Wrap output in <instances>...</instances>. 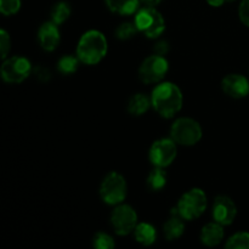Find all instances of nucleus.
Here are the masks:
<instances>
[{"label": "nucleus", "instance_id": "6e6552de", "mask_svg": "<svg viewBox=\"0 0 249 249\" xmlns=\"http://www.w3.org/2000/svg\"><path fill=\"white\" fill-rule=\"evenodd\" d=\"M1 78L10 84H18L26 80L32 73V65L29 60L22 56H14L6 58L1 65Z\"/></svg>", "mask_w": 249, "mask_h": 249}, {"label": "nucleus", "instance_id": "2eb2a0df", "mask_svg": "<svg viewBox=\"0 0 249 249\" xmlns=\"http://www.w3.org/2000/svg\"><path fill=\"white\" fill-rule=\"evenodd\" d=\"M184 219L174 211L172 209V216H170L169 220L164 224V235L167 237L168 241H174L178 240L182 236L185 231V224H184Z\"/></svg>", "mask_w": 249, "mask_h": 249}, {"label": "nucleus", "instance_id": "393cba45", "mask_svg": "<svg viewBox=\"0 0 249 249\" xmlns=\"http://www.w3.org/2000/svg\"><path fill=\"white\" fill-rule=\"evenodd\" d=\"M21 9V0H0V12L5 16L15 15Z\"/></svg>", "mask_w": 249, "mask_h": 249}, {"label": "nucleus", "instance_id": "6ab92c4d", "mask_svg": "<svg viewBox=\"0 0 249 249\" xmlns=\"http://www.w3.org/2000/svg\"><path fill=\"white\" fill-rule=\"evenodd\" d=\"M146 182H147V186L151 191H160L167 185V173L164 172L163 168L155 167V169L148 174Z\"/></svg>", "mask_w": 249, "mask_h": 249}, {"label": "nucleus", "instance_id": "a211bd4d", "mask_svg": "<svg viewBox=\"0 0 249 249\" xmlns=\"http://www.w3.org/2000/svg\"><path fill=\"white\" fill-rule=\"evenodd\" d=\"M150 106H152L150 97L140 92L130 97L128 102V112L133 116H142L148 111Z\"/></svg>", "mask_w": 249, "mask_h": 249}, {"label": "nucleus", "instance_id": "f8f14e48", "mask_svg": "<svg viewBox=\"0 0 249 249\" xmlns=\"http://www.w3.org/2000/svg\"><path fill=\"white\" fill-rule=\"evenodd\" d=\"M221 88L228 96L242 99L249 94V82L242 74H228L221 82Z\"/></svg>", "mask_w": 249, "mask_h": 249}, {"label": "nucleus", "instance_id": "bb28decb", "mask_svg": "<svg viewBox=\"0 0 249 249\" xmlns=\"http://www.w3.org/2000/svg\"><path fill=\"white\" fill-rule=\"evenodd\" d=\"M238 16L241 22L249 27V0H242L238 9Z\"/></svg>", "mask_w": 249, "mask_h": 249}, {"label": "nucleus", "instance_id": "c756f323", "mask_svg": "<svg viewBox=\"0 0 249 249\" xmlns=\"http://www.w3.org/2000/svg\"><path fill=\"white\" fill-rule=\"evenodd\" d=\"M142 4H145L146 6H150V7H156L157 5H160L163 0H140Z\"/></svg>", "mask_w": 249, "mask_h": 249}, {"label": "nucleus", "instance_id": "4468645a", "mask_svg": "<svg viewBox=\"0 0 249 249\" xmlns=\"http://www.w3.org/2000/svg\"><path fill=\"white\" fill-rule=\"evenodd\" d=\"M224 235L225 233H224V229L221 224L216 223V221L209 223L202 229L201 242L204 246H208V247H215L223 241Z\"/></svg>", "mask_w": 249, "mask_h": 249}, {"label": "nucleus", "instance_id": "412c9836", "mask_svg": "<svg viewBox=\"0 0 249 249\" xmlns=\"http://www.w3.org/2000/svg\"><path fill=\"white\" fill-rule=\"evenodd\" d=\"M71 16V6L65 1H60L51 9V21L60 26Z\"/></svg>", "mask_w": 249, "mask_h": 249}, {"label": "nucleus", "instance_id": "39448f33", "mask_svg": "<svg viewBox=\"0 0 249 249\" xmlns=\"http://www.w3.org/2000/svg\"><path fill=\"white\" fill-rule=\"evenodd\" d=\"M126 194H128L126 181L123 175H121L119 173H109L102 180L101 186H100V196L106 204L118 206V204L123 203Z\"/></svg>", "mask_w": 249, "mask_h": 249}, {"label": "nucleus", "instance_id": "7ed1b4c3", "mask_svg": "<svg viewBox=\"0 0 249 249\" xmlns=\"http://www.w3.org/2000/svg\"><path fill=\"white\" fill-rule=\"evenodd\" d=\"M134 23L138 27V31L147 38L155 39L165 31V21L160 12L156 7L145 6L138 10Z\"/></svg>", "mask_w": 249, "mask_h": 249}, {"label": "nucleus", "instance_id": "2f4dec72", "mask_svg": "<svg viewBox=\"0 0 249 249\" xmlns=\"http://www.w3.org/2000/svg\"><path fill=\"white\" fill-rule=\"evenodd\" d=\"M226 1H233V0H226Z\"/></svg>", "mask_w": 249, "mask_h": 249}, {"label": "nucleus", "instance_id": "f257e3e1", "mask_svg": "<svg viewBox=\"0 0 249 249\" xmlns=\"http://www.w3.org/2000/svg\"><path fill=\"white\" fill-rule=\"evenodd\" d=\"M151 102L160 116L163 118H173L182 107L181 90L174 83H160L153 89Z\"/></svg>", "mask_w": 249, "mask_h": 249}, {"label": "nucleus", "instance_id": "cd10ccee", "mask_svg": "<svg viewBox=\"0 0 249 249\" xmlns=\"http://www.w3.org/2000/svg\"><path fill=\"white\" fill-rule=\"evenodd\" d=\"M33 74L36 75V78L40 82H48L51 78V72L50 70H48L44 66H36L33 70Z\"/></svg>", "mask_w": 249, "mask_h": 249}, {"label": "nucleus", "instance_id": "5701e85b", "mask_svg": "<svg viewBox=\"0 0 249 249\" xmlns=\"http://www.w3.org/2000/svg\"><path fill=\"white\" fill-rule=\"evenodd\" d=\"M92 245L96 249H113L116 243H114L113 237L106 232H97L95 233Z\"/></svg>", "mask_w": 249, "mask_h": 249}, {"label": "nucleus", "instance_id": "0eeeda50", "mask_svg": "<svg viewBox=\"0 0 249 249\" xmlns=\"http://www.w3.org/2000/svg\"><path fill=\"white\" fill-rule=\"evenodd\" d=\"M168 70H169V63L164 56L155 53L142 61L139 68V78L145 84L158 83L165 77Z\"/></svg>", "mask_w": 249, "mask_h": 249}, {"label": "nucleus", "instance_id": "f3484780", "mask_svg": "<svg viewBox=\"0 0 249 249\" xmlns=\"http://www.w3.org/2000/svg\"><path fill=\"white\" fill-rule=\"evenodd\" d=\"M134 237L140 245L151 246L157 240V231L151 224L140 223L134 230Z\"/></svg>", "mask_w": 249, "mask_h": 249}, {"label": "nucleus", "instance_id": "ddd939ff", "mask_svg": "<svg viewBox=\"0 0 249 249\" xmlns=\"http://www.w3.org/2000/svg\"><path fill=\"white\" fill-rule=\"evenodd\" d=\"M38 39L40 46L46 51H53L57 48L60 43V31L57 28V24L51 22H45L43 26L39 28Z\"/></svg>", "mask_w": 249, "mask_h": 249}, {"label": "nucleus", "instance_id": "1a4fd4ad", "mask_svg": "<svg viewBox=\"0 0 249 249\" xmlns=\"http://www.w3.org/2000/svg\"><path fill=\"white\" fill-rule=\"evenodd\" d=\"M111 224L119 236L134 232L138 225V214L128 204H118L111 214Z\"/></svg>", "mask_w": 249, "mask_h": 249}, {"label": "nucleus", "instance_id": "9b49d317", "mask_svg": "<svg viewBox=\"0 0 249 249\" xmlns=\"http://www.w3.org/2000/svg\"><path fill=\"white\" fill-rule=\"evenodd\" d=\"M212 211H213L212 214H213L214 221L221 224L223 226L231 225L237 215V207L235 202L230 197L224 196V195L215 197Z\"/></svg>", "mask_w": 249, "mask_h": 249}, {"label": "nucleus", "instance_id": "dca6fc26", "mask_svg": "<svg viewBox=\"0 0 249 249\" xmlns=\"http://www.w3.org/2000/svg\"><path fill=\"white\" fill-rule=\"evenodd\" d=\"M105 2L107 7L114 14L128 16L138 11L140 0H105Z\"/></svg>", "mask_w": 249, "mask_h": 249}, {"label": "nucleus", "instance_id": "4be33fe9", "mask_svg": "<svg viewBox=\"0 0 249 249\" xmlns=\"http://www.w3.org/2000/svg\"><path fill=\"white\" fill-rule=\"evenodd\" d=\"M225 248L228 249H249V233L237 232L231 236L226 242Z\"/></svg>", "mask_w": 249, "mask_h": 249}, {"label": "nucleus", "instance_id": "c85d7f7f", "mask_svg": "<svg viewBox=\"0 0 249 249\" xmlns=\"http://www.w3.org/2000/svg\"><path fill=\"white\" fill-rule=\"evenodd\" d=\"M169 49H170V46H169V43H168V41L160 40L155 45L153 50H155V53H157V55L164 56L169 53Z\"/></svg>", "mask_w": 249, "mask_h": 249}, {"label": "nucleus", "instance_id": "b1692460", "mask_svg": "<svg viewBox=\"0 0 249 249\" xmlns=\"http://www.w3.org/2000/svg\"><path fill=\"white\" fill-rule=\"evenodd\" d=\"M138 31V27L135 23H130V22H124L122 23L118 28L116 29V36L121 40H129V39L133 38L136 34Z\"/></svg>", "mask_w": 249, "mask_h": 249}, {"label": "nucleus", "instance_id": "9d476101", "mask_svg": "<svg viewBox=\"0 0 249 249\" xmlns=\"http://www.w3.org/2000/svg\"><path fill=\"white\" fill-rule=\"evenodd\" d=\"M151 163L155 167L165 168L174 162L177 157V142L170 139H160L152 143L148 152Z\"/></svg>", "mask_w": 249, "mask_h": 249}, {"label": "nucleus", "instance_id": "f03ea898", "mask_svg": "<svg viewBox=\"0 0 249 249\" xmlns=\"http://www.w3.org/2000/svg\"><path fill=\"white\" fill-rule=\"evenodd\" d=\"M107 40L99 31H88L79 39L77 56L85 65H96L107 53Z\"/></svg>", "mask_w": 249, "mask_h": 249}, {"label": "nucleus", "instance_id": "423d86ee", "mask_svg": "<svg viewBox=\"0 0 249 249\" xmlns=\"http://www.w3.org/2000/svg\"><path fill=\"white\" fill-rule=\"evenodd\" d=\"M170 138L178 143L182 146H192L196 145L202 138V128L192 118H182L177 119L172 124L170 128Z\"/></svg>", "mask_w": 249, "mask_h": 249}, {"label": "nucleus", "instance_id": "a878e982", "mask_svg": "<svg viewBox=\"0 0 249 249\" xmlns=\"http://www.w3.org/2000/svg\"><path fill=\"white\" fill-rule=\"evenodd\" d=\"M10 48H11L10 36L5 29H1L0 31V56H1V58H6Z\"/></svg>", "mask_w": 249, "mask_h": 249}, {"label": "nucleus", "instance_id": "aec40b11", "mask_svg": "<svg viewBox=\"0 0 249 249\" xmlns=\"http://www.w3.org/2000/svg\"><path fill=\"white\" fill-rule=\"evenodd\" d=\"M80 60L78 56L72 55H65L58 60L57 62V70L61 74L70 75L77 72L78 66H79Z\"/></svg>", "mask_w": 249, "mask_h": 249}, {"label": "nucleus", "instance_id": "7c9ffc66", "mask_svg": "<svg viewBox=\"0 0 249 249\" xmlns=\"http://www.w3.org/2000/svg\"><path fill=\"white\" fill-rule=\"evenodd\" d=\"M225 1H226V0H207V2H208L209 5H212V6H214V7L221 6V5H223Z\"/></svg>", "mask_w": 249, "mask_h": 249}, {"label": "nucleus", "instance_id": "20e7f679", "mask_svg": "<svg viewBox=\"0 0 249 249\" xmlns=\"http://www.w3.org/2000/svg\"><path fill=\"white\" fill-rule=\"evenodd\" d=\"M178 214L185 220L199 218L207 209V196L203 190L192 189L181 196L175 207Z\"/></svg>", "mask_w": 249, "mask_h": 249}]
</instances>
